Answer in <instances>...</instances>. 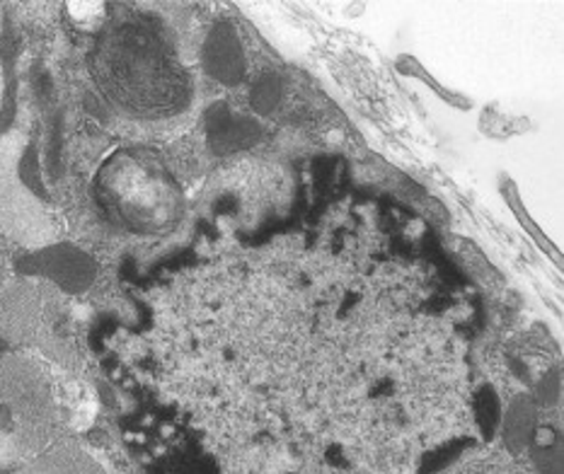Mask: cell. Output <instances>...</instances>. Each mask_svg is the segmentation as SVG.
<instances>
[{"label": "cell", "mask_w": 564, "mask_h": 474, "mask_svg": "<svg viewBox=\"0 0 564 474\" xmlns=\"http://www.w3.org/2000/svg\"><path fill=\"white\" fill-rule=\"evenodd\" d=\"M93 76L109 100L133 114L167 112L185 90L158 34L133 22L105 32L93 54Z\"/></svg>", "instance_id": "1"}, {"label": "cell", "mask_w": 564, "mask_h": 474, "mask_svg": "<svg viewBox=\"0 0 564 474\" xmlns=\"http://www.w3.org/2000/svg\"><path fill=\"white\" fill-rule=\"evenodd\" d=\"M58 411L42 371L30 359L0 354V431L34 455L54 443Z\"/></svg>", "instance_id": "2"}, {"label": "cell", "mask_w": 564, "mask_h": 474, "mask_svg": "<svg viewBox=\"0 0 564 474\" xmlns=\"http://www.w3.org/2000/svg\"><path fill=\"white\" fill-rule=\"evenodd\" d=\"M22 155V133L8 131L0 136V235L32 252L52 245L56 225L40 197H34L24 185L20 173Z\"/></svg>", "instance_id": "3"}, {"label": "cell", "mask_w": 564, "mask_h": 474, "mask_svg": "<svg viewBox=\"0 0 564 474\" xmlns=\"http://www.w3.org/2000/svg\"><path fill=\"white\" fill-rule=\"evenodd\" d=\"M18 269L24 274L48 276L70 294L83 290L95 276V264L68 245H46L42 250H32L18 260Z\"/></svg>", "instance_id": "4"}, {"label": "cell", "mask_w": 564, "mask_h": 474, "mask_svg": "<svg viewBox=\"0 0 564 474\" xmlns=\"http://www.w3.org/2000/svg\"><path fill=\"white\" fill-rule=\"evenodd\" d=\"M10 474H107L97 460L70 441L52 443Z\"/></svg>", "instance_id": "5"}, {"label": "cell", "mask_w": 564, "mask_h": 474, "mask_svg": "<svg viewBox=\"0 0 564 474\" xmlns=\"http://www.w3.org/2000/svg\"><path fill=\"white\" fill-rule=\"evenodd\" d=\"M0 354H8V342H6V339H0Z\"/></svg>", "instance_id": "6"}, {"label": "cell", "mask_w": 564, "mask_h": 474, "mask_svg": "<svg viewBox=\"0 0 564 474\" xmlns=\"http://www.w3.org/2000/svg\"><path fill=\"white\" fill-rule=\"evenodd\" d=\"M3 272H6V269H3V264H0V284H3V276H6Z\"/></svg>", "instance_id": "7"}]
</instances>
